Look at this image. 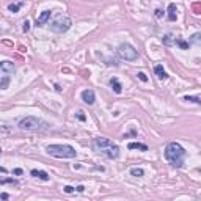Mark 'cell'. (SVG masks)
Here are the masks:
<instances>
[{
	"label": "cell",
	"mask_w": 201,
	"mask_h": 201,
	"mask_svg": "<svg viewBox=\"0 0 201 201\" xmlns=\"http://www.w3.org/2000/svg\"><path fill=\"white\" fill-rule=\"evenodd\" d=\"M93 149L97 154H102L107 159H118L119 157V146L115 145L112 140L105 138V137H96L93 138Z\"/></svg>",
	"instance_id": "1"
},
{
	"label": "cell",
	"mask_w": 201,
	"mask_h": 201,
	"mask_svg": "<svg viewBox=\"0 0 201 201\" xmlns=\"http://www.w3.org/2000/svg\"><path fill=\"white\" fill-rule=\"evenodd\" d=\"M185 156H187L185 149H184L179 143H176V141L168 143L167 148H165V159H167V162H168L171 167H174V168L184 167Z\"/></svg>",
	"instance_id": "2"
},
{
	"label": "cell",
	"mask_w": 201,
	"mask_h": 201,
	"mask_svg": "<svg viewBox=\"0 0 201 201\" xmlns=\"http://www.w3.org/2000/svg\"><path fill=\"white\" fill-rule=\"evenodd\" d=\"M17 127L20 131H25V132H42V131L49 129V126L46 121H42L36 116H25L19 121Z\"/></svg>",
	"instance_id": "3"
},
{
	"label": "cell",
	"mask_w": 201,
	"mask_h": 201,
	"mask_svg": "<svg viewBox=\"0 0 201 201\" xmlns=\"http://www.w3.org/2000/svg\"><path fill=\"white\" fill-rule=\"evenodd\" d=\"M47 154L58 159H74L77 156V151L69 145H49L46 148Z\"/></svg>",
	"instance_id": "4"
},
{
	"label": "cell",
	"mask_w": 201,
	"mask_h": 201,
	"mask_svg": "<svg viewBox=\"0 0 201 201\" xmlns=\"http://www.w3.org/2000/svg\"><path fill=\"white\" fill-rule=\"evenodd\" d=\"M118 55L126 61H134L138 58V50L131 44H121L118 47Z\"/></svg>",
	"instance_id": "5"
},
{
	"label": "cell",
	"mask_w": 201,
	"mask_h": 201,
	"mask_svg": "<svg viewBox=\"0 0 201 201\" xmlns=\"http://www.w3.org/2000/svg\"><path fill=\"white\" fill-rule=\"evenodd\" d=\"M71 19L69 17H58L57 20H54L52 24H50V29H52L55 33H65L71 29Z\"/></svg>",
	"instance_id": "6"
},
{
	"label": "cell",
	"mask_w": 201,
	"mask_h": 201,
	"mask_svg": "<svg viewBox=\"0 0 201 201\" xmlns=\"http://www.w3.org/2000/svg\"><path fill=\"white\" fill-rule=\"evenodd\" d=\"M82 100L88 105H93L94 100H96V96H94V91L93 90H83L82 91Z\"/></svg>",
	"instance_id": "7"
},
{
	"label": "cell",
	"mask_w": 201,
	"mask_h": 201,
	"mask_svg": "<svg viewBox=\"0 0 201 201\" xmlns=\"http://www.w3.org/2000/svg\"><path fill=\"white\" fill-rule=\"evenodd\" d=\"M0 71H2L3 75L13 74V72H14V63H13V61H8V60L2 61V63H0Z\"/></svg>",
	"instance_id": "8"
},
{
	"label": "cell",
	"mask_w": 201,
	"mask_h": 201,
	"mask_svg": "<svg viewBox=\"0 0 201 201\" xmlns=\"http://www.w3.org/2000/svg\"><path fill=\"white\" fill-rule=\"evenodd\" d=\"M50 16H52V11H49V10L42 11V13L39 14V17L36 19V25H44V24L50 19Z\"/></svg>",
	"instance_id": "9"
},
{
	"label": "cell",
	"mask_w": 201,
	"mask_h": 201,
	"mask_svg": "<svg viewBox=\"0 0 201 201\" xmlns=\"http://www.w3.org/2000/svg\"><path fill=\"white\" fill-rule=\"evenodd\" d=\"M30 174L33 176V178H38L41 181H49V174L46 171H42V170H32Z\"/></svg>",
	"instance_id": "10"
},
{
	"label": "cell",
	"mask_w": 201,
	"mask_h": 201,
	"mask_svg": "<svg viewBox=\"0 0 201 201\" xmlns=\"http://www.w3.org/2000/svg\"><path fill=\"white\" fill-rule=\"evenodd\" d=\"M154 72H156V75H157V77H159L160 80H167V79H168V74L165 72V69H163L162 65H156Z\"/></svg>",
	"instance_id": "11"
},
{
	"label": "cell",
	"mask_w": 201,
	"mask_h": 201,
	"mask_svg": "<svg viewBox=\"0 0 201 201\" xmlns=\"http://www.w3.org/2000/svg\"><path fill=\"white\" fill-rule=\"evenodd\" d=\"M109 83H110V87H112V90L116 93V94H119L121 91H123V87H121V83H119V80L116 79V77H112L110 80H109Z\"/></svg>",
	"instance_id": "12"
},
{
	"label": "cell",
	"mask_w": 201,
	"mask_h": 201,
	"mask_svg": "<svg viewBox=\"0 0 201 201\" xmlns=\"http://www.w3.org/2000/svg\"><path fill=\"white\" fill-rule=\"evenodd\" d=\"M178 19V14H176V5L174 3H170L168 5V20L170 22H174Z\"/></svg>",
	"instance_id": "13"
},
{
	"label": "cell",
	"mask_w": 201,
	"mask_h": 201,
	"mask_svg": "<svg viewBox=\"0 0 201 201\" xmlns=\"http://www.w3.org/2000/svg\"><path fill=\"white\" fill-rule=\"evenodd\" d=\"M129 149H138V151H148V146L145 143H137V141H132L127 145Z\"/></svg>",
	"instance_id": "14"
},
{
	"label": "cell",
	"mask_w": 201,
	"mask_h": 201,
	"mask_svg": "<svg viewBox=\"0 0 201 201\" xmlns=\"http://www.w3.org/2000/svg\"><path fill=\"white\" fill-rule=\"evenodd\" d=\"M22 7H24V2H19V3H10V5H8V10H10L11 13H17L19 8H22Z\"/></svg>",
	"instance_id": "15"
},
{
	"label": "cell",
	"mask_w": 201,
	"mask_h": 201,
	"mask_svg": "<svg viewBox=\"0 0 201 201\" xmlns=\"http://www.w3.org/2000/svg\"><path fill=\"white\" fill-rule=\"evenodd\" d=\"M190 42L195 44V46H199V47H201V32H199V33H195V35L190 38Z\"/></svg>",
	"instance_id": "16"
},
{
	"label": "cell",
	"mask_w": 201,
	"mask_h": 201,
	"mask_svg": "<svg viewBox=\"0 0 201 201\" xmlns=\"http://www.w3.org/2000/svg\"><path fill=\"white\" fill-rule=\"evenodd\" d=\"M131 174L135 178H141V176H145V171L143 168H131Z\"/></svg>",
	"instance_id": "17"
},
{
	"label": "cell",
	"mask_w": 201,
	"mask_h": 201,
	"mask_svg": "<svg viewBox=\"0 0 201 201\" xmlns=\"http://www.w3.org/2000/svg\"><path fill=\"white\" fill-rule=\"evenodd\" d=\"M8 82H10V75H3V77H2V82H0V88H2V90H7Z\"/></svg>",
	"instance_id": "18"
},
{
	"label": "cell",
	"mask_w": 201,
	"mask_h": 201,
	"mask_svg": "<svg viewBox=\"0 0 201 201\" xmlns=\"http://www.w3.org/2000/svg\"><path fill=\"white\" fill-rule=\"evenodd\" d=\"M184 100H190V102H195V104L201 105V99H199V97H195V96H184Z\"/></svg>",
	"instance_id": "19"
},
{
	"label": "cell",
	"mask_w": 201,
	"mask_h": 201,
	"mask_svg": "<svg viewBox=\"0 0 201 201\" xmlns=\"http://www.w3.org/2000/svg\"><path fill=\"white\" fill-rule=\"evenodd\" d=\"M171 38H173L171 35H167V36H165V38L162 39V41H163V44H165V46H173L176 39H171Z\"/></svg>",
	"instance_id": "20"
},
{
	"label": "cell",
	"mask_w": 201,
	"mask_h": 201,
	"mask_svg": "<svg viewBox=\"0 0 201 201\" xmlns=\"http://www.w3.org/2000/svg\"><path fill=\"white\" fill-rule=\"evenodd\" d=\"M5 184H11V185H19V182H17L16 179H11V178H5V179H2V185H5Z\"/></svg>",
	"instance_id": "21"
},
{
	"label": "cell",
	"mask_w": 201,
	"mask_h": 201,
	"mask_svg": "<svg viewBox=\"0 0 201 201\" xmlns=\"http://www.w3.org/2000/svg\"><path fill=\"white\" fill-rule=\"evenodd\" d=\"M174 44H176V46H179L181 49H189V42H185V41H182V39H176Z\"/></svg>",
	"instance_id": "22"
},
{
	"label": "cell",
	"mask_w": 201,
	"mask_h": 201,
	"mask_svg": "<svg viewBox=\"0 0 201 201\" xmlns=\"http://www.w3.org/2000/svg\"><path fill=\"white\" fill-rule=\"evenodd\" d=\"M137 77L141 80V82H148V75L145 72H137Z\"/></svg>",
	"instance_id": "23"
},
{
	"label": "cell",
	"mask_w": 201,
	"mask_h": 201,
	"mask_svg": "<svg viewBox=\"0 0 201 201\" xmlns=\"http://www.w3.org/2000/svg\"><path fill=\"white\" fill-rule=\"evenodd\" d=\"M22 25H24V27H22V30H24L25 33H27V32L30 30V22H29V20H25V22H24Z\"/></svg>",
	"instance_id": "24"
},
{
	"label": "cell",
	"mask_w": 201,
	"mask_h": 201,
	"mask_svg": "<svg viewBox=\"0 0 201 201\" xmlns=\"http://www.w3.org/2000/svg\"><path fill=\"white\" fill-rule=\"evenodd\" d=\"M63 190H65L66 193H72V192H74L75 189H74L72 185H65V187H63Z\"/></svg>",
	"instance_id": "25"
},
{
	"label": "cell",
	"mask_w": 201,
	"mask_h": 201,
	"mask_svg": "<svg viewBox=\"0 0 201 201\" xmlns=\"http://www.w3.org/2000/svg\"><path fill=\"white\" fill-rule=\"evenodd\" d=\"M154 16H156V17H159V19H160V17H162V16H163V11H162V10H159V8H157V10H156V11H154Z\"/></svg>",
	"instance_id": "26"
},
{
	"label": "cell",
	"mask_w": 201,
	"mask_h": 201,
	"mask_svg": "<svg viewBox=\"0 0 201 201\" xmlns=\"http://www.w3.org/2000/svg\"><path fill=\"white\" fill-rule=\"evenodd\" d=\"M22 173H24L22 168H14V170H13V174H14V176H20Z\"/></svg>",
	"instance_id": "27"
},
{
	"label": "cell",
	"mask_w": 201,
	"mask_h": 201,
	"mask_svg": "<svg viewBox=\"0 0 201 201\" xmlns=\"http://www.w3.org/2000/svg\"><path fill=\"white\" fill-rule=\"evenodd\" d=\"M77 118H79L80 121H85V119H87V116L83 115V112H79V113H77Z\"/></svg>",
	"instance_id": "28"
},
{
	"label": "cell",
	"mask_w": 201,
	"mask_h": 201,
	"mask_svg": "<svg viewBox=\"0 0 201 201\" xmlns=\"http://www.w3.org/2000/svg\"><path fill=\"white\" fill-rule=\"evenodd\" d=\"M0 198H2L3 201H7V199H8V193H5V192H3L2 195H0Z\"/></svg>",
	"instance_id": "29"
},
{
	"label": "cell",
	"mask_w": 201,
	"mask_h": 201,
	"mask_svg": "<svg viewBox=\"0 0 201 201\" xmlns=\"http://www.w3.org/2000/svg\"><path fill=\"white\" fill-rule=\"evenodd\" d=\"M75 190H77V192H83L85 187H83V185H77V187H75Z\"/></svg>",
	"instance_id": "30"
}]
</instances>
